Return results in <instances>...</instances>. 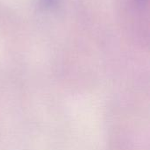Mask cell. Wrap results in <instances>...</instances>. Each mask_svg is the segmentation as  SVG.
<instances>
[{"label": "cell", "mask_w": 150, "mask_h": 150, "mask_svg": "<svg viewBox=\"0 0 150 150\" xmlns=\"http://www.w3.org/2000/svg\"><path fill=\"white\" fill-rule=\"evenodd\" d=\"M58 0H41V2L47 5V6H51V5H54Z\"/></svg>", "instance_id": "6da1fadb"}]
</instances>
